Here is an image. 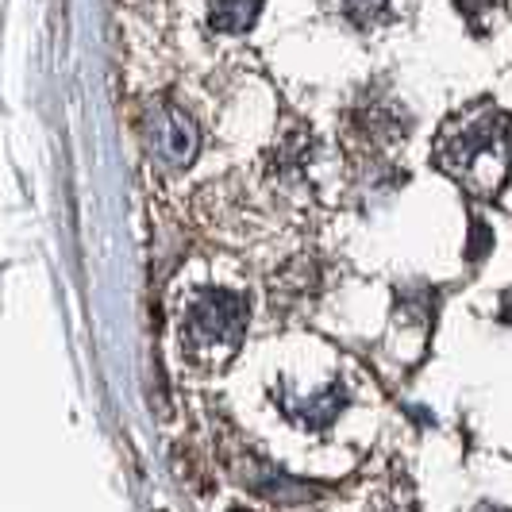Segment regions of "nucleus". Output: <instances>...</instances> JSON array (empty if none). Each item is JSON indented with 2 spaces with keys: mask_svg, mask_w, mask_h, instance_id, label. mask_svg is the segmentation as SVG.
Instances as JSON below:
<instances>
[{
  "mask_svg": "<svg viewBox=\"0 0 512 512\" xmlns=\"http://www.w3.org/2000/svg\"><path fill=\"white\" fill-rule=\"evenodd\" d=\"M439 162L447 174L474 181L478 166H509V120L501 108L482 104L466 112L462 120H451L443 139H439Z\"/></svg>",
  "mask_w": 512,
  "mask_h": 512,
  "instance_id": "obj_1",
  "label": "nucleus"
},
{
  "mask_svg": "<svg viewBox=\"0 0 512 512\" xmlns=\"http://www.w3.org/2000/svg\"><path fill=\"white\" fill-rule=\"evenodd\" d=\"M335 4H339V12H343L347 20H355L359 27L374 24L385 12V0H335Z\"/></svg>",
  "mask_w": 512,
  "mask_h": 512,
  "instance_id": "obj_5",
  "label": "nucleus"
},
{
  "mask_svg": "<svg viewBox=\"0 0 512 512\" xmlns=\"http://www.w3.org/2000/svg\"><path fill=\"white\" fill-rule=\"evenodd\" d=\"M489 247H493V235H489V228L482 224V220H474V235H470V262H478Z\"/></svg>",
  "mask_w": 512,
  "mask_h": 512,
  "instance_id": "obj_6",
  "label": "nucleus"
},
{
  "mask_svg": "<svg viewBox=\"0 0 512 512\" xmlns=\"http://www.w3.org/2000/svg\"><path fill=\"white\" fill-rule=\"evenodd\" d=\"M478 512H512V509H497V505H482Z\"/></svg>",
  "mask_w": 512,
  "mask_h": 512,
  "instance_id": "obj_8",
  "label": "nucleus"
},
{
  "mask_svg": "<svg viewBox=\"0 0 512 512\" xmlns=\"http://www.w3.org/2000/svg\"><path fill=\"white\" fill-rule=\"evenodd\" d=\"M231 512H243V509H231Z\"/></svg>",
  "mask_w": 512,
  "mask_h": 512,
  "instance_id": "obj_9",
  "label": "nucleus"
},
{
  "mask_svg": "<svg viewBox=\"0 0 512 512\" xmlns=\"http://www.w3.org/2000/svg\"><path fill=\"white\" fill-rule=\"evenodd\" d=\"M258 12H262V0H216L208 8V27L224 35H239L255 24Z\"/></svg>",
  "mask_w": 512,
  "mask_h": 512,
  "instance_id": "obj_4",
  "label": "nucleus"
},
{
  "mask_svg": "<svg viewBox=\"0 0 512 512\" xmlns=\"http://www.w3.org/2000/svg\"><path fill=\"white\" fill-rule=\"evenodd\" d=\"M243 316H247V305L239 297L212 289V293H205L197 305L189 308V332L201 343L235 339V335L243 332Z\"/></svg>",
  "mask_w": 512,
  "mask_h": 512,
  "instance_id": "obj_3",
  "label": "nucleus"
},
{
  "mask_svg": "<svg viewBox=\"0 0 512 512\" xmlns=\"http://www.w3.org/2000/svg\"><path fill=\"white\" fill-rule=\"evenodd\" d=\"M197 143H201L197 124H193L181 108L158 104L151 112V120H147V151H151L162 166H170V170L189 166V158L197 154Z\"/></svg>",
  "mask_w": 512,
  "mask_h": 512,
  "instance_id": "obj_2",
  "label": "nucleus"
},
{
  "mask_svg": "<svg viewBox=\"0 0 512 512\" xmlns=\"http://www.w3.org/2000/svg\"><path fill=\"white\" fill-rule=\"evenodd\" d=\"M501 324H512V289L505 293V301H501Z\"/></svg>",
  "mask_w": 512,
  "mask_h": 512,
  "instance_id": "obj_7",
  "label": "nucleus"
}]
</instances>
